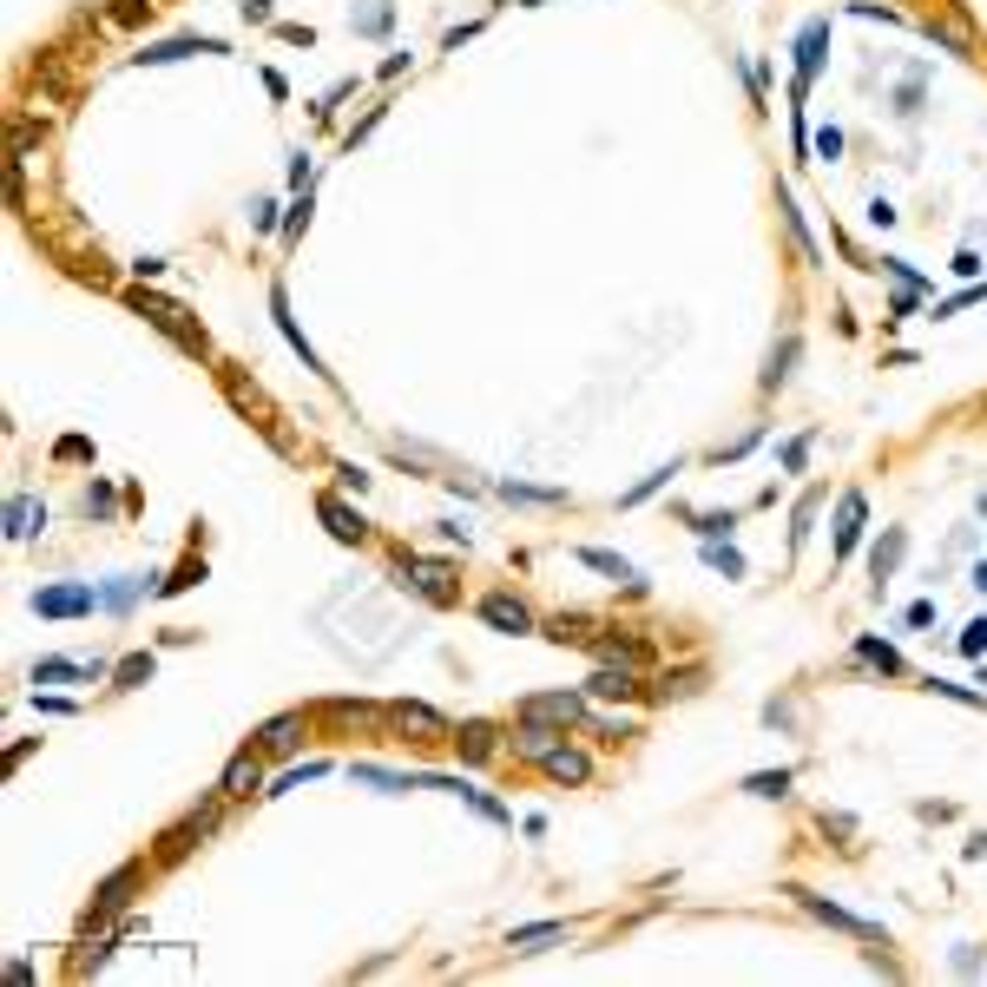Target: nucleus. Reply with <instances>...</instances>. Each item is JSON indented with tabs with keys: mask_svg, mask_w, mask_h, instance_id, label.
Here are the masks:
<instances>
[{
	"mask_svg": "<svg viewBox=\"0 0 987 987\" xmlns=\"http://www.w3.org/2000/svg\"><path fill=\"white\" fill-rule=\"evenodd\" d=\"M132 882H139V869H119V876H112L106 889L93 895V915H99V922H106V915H119V909L132 902Z\"/></svg>",
	"mask_w": 987,
	"mask_h": 987,
	"instance_id": "nucleus-17",
	"label": "nucleus"
},
{
	"mask_svg": "<svg viewBox=\"0 0 987 987\" xmlns=\"http://www.w3.org/2000/svg\"><path fill=\"white\" fill-rule=\"evenodd\" d=\"M928 691H941V698H955V705H987L981 691H968V685H948V678H928Z\"/></svg>",
	"mask_w": 987,
	"mask_h": 987,
	"instance_id": "nucleus-40",
	"label": "nucleus"
},
{
	"mask_svg": "<svg viewBox=\"0 0 987 987\" xmlns=\"http://www.w3.org/2000/svg\"><path fill=\"white\" fill-rule=\"evenodd\" d=\"M297 731H303V718H277V724H264V731H257V751H270V757L297 751Z\"/></svg>",
	"mask_w": 987,
	"mask_h": 987,
	"instance_id": "nucleus-23",
	"label": "nucleus"
},
{
	"mask_svg": "<svg viewBox=\"0 0 987 987\" xmlns=\"http://www.w3.org/2000/svg\"><path fill=\"white\" fill-rule=\"evenodd\" d=\"M112 20H126V27H132V20H152V0H119Z\"/></svg>",
	"mask_w": 987,
	"mask_h": 987,
	"instance_id": "nucleus-44",
	"label": "nucleus"
},
{
	"mask_svg": "<svg viewBox=\"0 0 987 987\" xmlns=\"http://www.w3.org/2000/svg\"><path fill=\"white\" fill-rule=\"evenodd\" d=\"M455 751L468 757V764H487V757H494V724H461V731H455Z\"/></svg>",
	"mask_w": 987,
	"mask_h": 987,
	"instance_id": "nucleus-19",
	"label": "nucleus"
},
{
	"mask_svg": "<svg viewBox=\"0 0 987 987\" xmlns=\"http://www.w3.org/2000/svg\"><path fill=\"white\" fill-rule=\"evenodd\" d=\"M244 20H270V0H244Z\"/></svg>",
	"mask_w": 987,
	"mask_h": 987,
	"instance_id": "nucleus-49",
	"label": "nucleus"
},
{
	"mask_svg": "<svg viewBox=\"0 0 987 987\" xmlns=\"http://www.w3.org/2000/svg\"><path fill=\"white\" fill-rule=\"evenodd\" d=\"M270 316H277V329H283V343L303 356V369H316V376H329L323 369V356H316L310 343H303V329H297V316H290V303H283V290H270Z\"/></svg>",
	"mask_w": 987,
	"mask_h": 987,
	"instance_id": "nucleus-9",
	"label": "nucleus"
},
{
	"mask_svg": "<svg viewBox=\"0 0 987 987\" xmlns=\"http://www.w3.org/2000/svg\"><path fill=\"white\" fill-rule=\"evenodd\" d=\"M566 935H573L566 922H533V928H514V935H507V948H514V955H540L547 941H566Z\"/></svg>",
	"mask_w": 987,
	"mask_h": 987,
	"instance_id": "nucleus-15",
	"label": "nucleus"
},
{
	"mask_svg": "<svg viewBox=\"0 0 987 987\" xmlns=\"http://www.w3.org/2000/svg\"><path fill=\"white\" fill-rule=\"evenodd\" d=\"M968 303H987V283H974V290H961V297L935 303V316H955V310H968Z\"/></svg>",
	"mask_w": 987,
	"mask_h": 987,
	"instance_id": "nucleus-41",
	"label": "nucleus"
},
{
	"mask_svg": "<svg viewBox=\"0 0 987 987\" xmlns=\"http://www.w3.org/2000/svg\"><path fill=\"white\" fill-rule=\"evenodd\" d=\"M691 527L705 533V540H718V533H731V527H737V514H691Z\"/></svg>",
	"mask_w": 987,
	"mask_h": 987,
	"instance_id": "nucleus-38",
	"label": "nucleus"
},
{
	"mask_svg": "<svg viewBox=\"0 0 987 987\" xmlns=\"http://www.w3.org/2000/svg\"><path fill=\"white\" fill-rule=\"evenodd\" d=\"M356 33H389V0H369L356 14Z\"/></svg>",
	"mask_w": 987,
	"mask_h": 987,
	"instance_id": "nucleus-34",
	"label": "nucleus"
},
{
	"mask_svg": "<svg viewBox=\"0 0 987 987\" xmlns=\"http://www.w3.org/2000/svg\"><path fill=\"white\" fill-rule=\"evenodd\" d=\"M540 770H547L553 784H586V770L593 764H586L580 751H566V744H547V751H540Z\"/></svg>",
	"mask_w": 987,
	"mask_h": 987,
	"instance_id": "nucleus-11",
	"label": "nucleus"
},
{
	"mask_svg": "<svg viewBox=\"0 0 987 987\" xmlns=\"http://www.w3.org/2000/svg\"><path fill=\"white\" fill-rule=\"evenodd\" d=\"M145 580H152V573H145ZM145 580H112V586H99V606H106V612H126L139 593H152Z\"/></svg>",
	"mask_w": 987,
	"mask_h": 987,
	"instance_id": "nucleus-25",
	"label": "nucleus"
},
{
	"mask_svg": "<svg viewBox=\"0 0 987 987\" xmlns=\"http://www.w3.org/2000/svg\"><path fill=\"white\" fill-rule=\"evenodd\" d=\"M974 586H981V593H987V560H974Z\"/></svg>",
	"mask_w": 987,
	"mask_h": 987,
	"instance_id": "nucleus-50",
	"label": "nucleus"
},
{
	"mask_svg": "<svg viewBox=\"0 0 987 987\" xmlns=\"http://www.w3.org/2000/svg\"><path fill=\"white\" fill-rule=\"evenodd\" d=\"M856 658L862 665H876L882 678H902V652H895L889 639H856Z\"/></svg>",
	"mask_w": 987,
	"mask_h": 987,
	"instance_id": "nucleus-20",
	"label": "nucleus"
},
{
	"mask_svg": "<svg viewBox=\"0 0 987 987\" xmlns=\"http://www.w3.org/2000/svg\"><path fill=\"white\" fill-rule=\"evenodd\" d=\"M816 507H823V494H803V501H797V527H790V540H797V547L810 540V520H816Z\"/></svg>",
	"mask_w": 987,
	"mask_h": 987,
	"instance_id": "nucleus-36",
	"label": "nucleus"
},
{
	"mask_svg": "<svg viewBox=\"0 0 987 987\" xmlns=\"http://www.w3.org/2000/svg\"><path fill=\"white\" fill-rule=\"evenodd\" d=\"M402 580L415 586L422 599H435V606H455V586H448V566H435V560H408V553H402Z\"/></svg>",
	"mask_w": 987,
	"mask_h": 987,
	"instance_id": "nucleus-6",
	"label": "nucleus"
},
{
	"mask_svg": "<svg viewBox=\"0 0 987 987\" xmlns=\"http://www.w3.org/2000/svg\"><path fill=\"white\" fill-rule=\"evenodd\" d=\"M501 494H507V501H533V507H547V501H566L560 487H520V481H501Z\"/></svg>",
	"mask_w": 987,
	"mask_h": 987,
	"instance_id": "nucleus-32",
	"label": "nucleus"
},
{
	"mask_svg": "<svg viewBox=\"0 0 987 987\" xmlns=\"http://www.w3.org/2000/svg\"><path fill=\"white\" fill-rule=\"evenodd\" d=\"M520 7H533V0H520Z\"/></svg>",
	"mask_w": 987,
	"mask_h": 987,
	"instance_id": "nucleus-51",
	"label": "nucleus"
},
{
	"mask_svg": "<svg viewBox=\"0 0 987 987\" xmlns=\"http://www.w3.org/2000/svg\"><path fill=\"white\" fill-rule=\"evenodd\" d=\"M251 790H257V751H237L224 770V797H251Z\"/></svg>",
	"mask_w": 987,
	"mask_h": 987,
	"instance_id": "nucleus-24",
	"label": "nucleus"
},
{
	"mask_svg": "<svg viewBox=\"0 0 987 987\" xmlns=\"http://www.w3.org/2000/svg\"><path fill=\"white\" fill-rule=\"evenodd\" d=\"M810 441H816V435H797V441H784V468H790V474H797L803 461H810Z\"/></svg>",
	"mask_w": 987,
	"mask_h": 987,
	"instance_id": "nucleus-43",
	"label": "nucleus"
},
{
	"mask_svg": "<svg viewBox=\"0 0 987 987\" xmlns=\"http://www.w3.org/2000/svg\"><path fill=\"white\" fill-rule=\"evenodd\" d=\"M316 514L329 520V533H336V540H362V533H369V520H362L356 507H343L336 494H323V501H316Z\"/></svg>",
	"mask_w": 987,
	"mask_h": 987,
	"instance_id": "nucleus-13",
	"label": "nucleus"
},
{
	"mask_svg": "<svg viewBox=\"0 0 987 987\" xmlns=\"http://www.w3.org/2000/svg\"><path fill=\"white\" fill-rule=\"evenodd\" d=\"M961 652H968V658L987 652V619H968V626H961Z\"/></svg>",
	"mask_w": 987,
	"mask_h": 987,
	"instance_id": "nucleus-39",
	"label": "nucleus"
},
{
	"mask_svg": "<svg viewBox=\"0 0 987 987\" xmlns=\"http://www.w3.org/2000/svg\"><path fill=\"white\" fill-rule=\"evenodd\" d=\"M481 619H487L494 632H533V612L520 606V599H507V593H487V599H481Z\"/></svg>",
	"mask_w": 987,
	"mask_h": 987,
	"instance_id": "nucleus-8",
	"label": "nucleus"
},
{
	"mask_svg": "<svg viewBox=\"0 0 987 987\" xmlns=\"http://www.w3.org/2000/svg\"><path fill=\"white\" fill-rule=\"evenodd\" d=\"M40 527H47V507H40V501H20V494H14V501H7V540H33Z\"/></svg>",
	"mask_w": 987,
	"mask_h": 987,
	"instance_id": "nucleus-16",
	"label": "nucleus"
},
{
	"mask_svg": "<svg viewBox=\"0 0 987 987\" xmlns=\"http://www.w3.org/2000/svg\"><path fill=\"white\" fill-rule=\"evenodd\" d=\"M86 514H112V494H106V487H86Z\"/></svg>",
	"mask_w": 987,
	"mask_h": 987,
	"instance_id": "nucleus-48",
	"label": "nucleus"
},
{
	"mask_svg": "<svg viewBox=\"0 0 987 987\" xmlns=\"http://www.w3.org/2000/svg\"><path fill=\"white\" fill-rule=\"evenodd\" d=\"M823 47H830V20H810V27L797 33V86H790V99H810V86H816V73H823Z\"/></svg>",
	"mask_w": 987,
	"mask_h": 987,
	"instance_id": "nucleus-2",
	"label": "nucleus"
},
{
	"mask_svg": "<svg viewBox=\"0 0 987 987\" xmlns=\"http://www.w3.org/2000/svg\"><path fill=\"white\" fill-rule=\"evenodd\" d=\"M112 678H119V685H145V678H152V652H132V658H119V672H112Z\"/></svg>",
	"mask_w": 987,
	"mask_h": 987,
	"instance_id": "nucleus-31",
	"label": "nucleus"
},
{
	"mask_svg": "<svg viewBox=\"0 0 987 987\" xmlns=\"http://www.w3.org/2000/svg\"><path fill=\"white\" fill-rule=\"evenodd\" d=\"M909 626H915V632L935 626V599H915V606H909Z\"/></svg>",
	"mask_w": 987,
	"mask_h": 987,
	"instance_id": "nucleus-46",
	"label": "nucleus"
},
{
	"mask_svg": "<svg viewBox=\"0 0 987 987\" xmlns=\"http://www.w3.org/2000/svg\"><path fill=\"white\" fill-rule=\"evenodd\" d=\"M580 566H593V573H606V580H626V586H639V573H632V560H619V553H606V547H580Z\"/></svg>",
	"mask_w": 987,
	"mask_h": 987,
	"instance_id": "nucleus-21",
	"label": "nucleus"
},
{
	"mask_svg": "<svg viewBox=\"0 0 987 987\" xmlns=\"http://www.w3.org/2000/svg\"><path fill=\"white\" fill-rule=\"evenodd\" d=\"M303 224H310V191H303V198H297V204H290V218H283V231L297 237V231H303Z\"/></svg>",
	"mask_w": 987,
	"mask_h": 987,
	"instance_id": "nucleus-45",
	"label": "nucleus"
},
{
	"mask_svg": "<svg viewBox=\"0 0 987 987\" xmlns=\"http://www.w3.org/2000/svg\"><path fill=\"white\" fill-rule=\"evenodd\" d=\"M902 547H909V533H902V527H889V533L876 540V553H869V566H876V580H889L895 566H902Z\"/></svg>",
	"mask_w": 987,
	"mask_h": 987,
	"instance_id": "nucleus-22",
	"label": "nucleus"
},
{
	"mask_svg": "<svg viewBox=\"0 0 987 987\" xmlns=\"http://www.w3.org/2000/svg\"><path fill=\"white\" fill-rule=\"evenodd\" d=\"M790 362H797V336H784V349L770 356V369H764V389H777V382L790 376Z\"/></svg>",
	"mask_w": 987,
	"mask_h": 987,
	"instance_id": "nucleus-33",
	"label": "nucleus"
},
{
	"mask_svg": "<svg viewBox=\"0 0 987 987\" xmlns=\"http://www.w3.org/2000/svg\"><path fill=\"white\" fill-rule=\"evenodd\" d=\"M132 310L145 316V323L158 329V336H172L178 349H185V356H211V343H204V329L191 323L185 310H178V303H165V297H152V290H132Z\"/></svg>",
	"mask_w": 987,
	"mask_h": 987,
	"instance_id": "nucleus-1",
	"label": "nucleus"
},
{
	"mask_svg": "<svg viewBox=\"0 0 987 987\" xmlns=\"http://www.w3.org/2000/svg\"><path fill=\"white\" fill-rule=\"evenodd\" d=\"M705 566H718L724 580H744V553H737V547H718V540H705Z\"/></svg>",
	"mask_w": 987,
	"mask_h": 987,
	"instance_id": "nucleus-28",
	"label": "nucleus"
},
{
	"mask_svg": "<svg viewBox=\"0 0 987 987\" xmlns=\"http://www.w3.org/2000/svg\"><path fill=\"white\" fill-rule=\"evenodd\" d=\"M672 474H678V461H672V468H652V474H645L639 487H626V494H619V507H639V501H652V494H658L665 481H672Z\"/></svg>",
	"mask_w": 987,
	"mask_h": 987,
	"instance_id": "nucleus-27",
	"label": "nucleus"
},
{
	"mask_svg": "<svg viewBox=\"0 0 987 987\" xmlns=\"http://www.w3.org/2000/svg\"><path fill=\"white\" fill-rule=\"evenodd\" d=\"M191 53H231L224 40H204V33H178V40H158V47L132 53L139 66H165V60H191Z\"/></svg>",
	"mask_w": 987,
	"mask_h": 987,
	"instance_id": "nucleus-7",
	"label": "nucleus"
},
{
	"mask_svg": "<svg viewBox=\"0 0 987 987\" xmlns=\"http://www.w3.org/2000/svg\"><path fill=\"white\" fill-rule=\"evenodd\" d=\"M389 718L402 724V731H415V737H448V718H441V711H428V705H389Z\"/></svg>",
	"mask_w": 987,
	"mask_h": 987,
	"instance_id": "nucleus-12",
	"label": "nucleus"
},
{
	"mask_svg": "<svg viewBox=\"0 0 987 987\" xmlns=\"http://www.w3.org/2000/svg\"><path fill=\"white\" fill-rule=\"evenodd\" d=\"M99 606V586H40L33 593V612L40 619H86Z\"/></svg>",
	"mask_w": 987,
	"mask_h": 987,
	"instance_id": "nucleus-3",
	"label": "nucleus"
},
{
	"mask_svg": "<svg viewBox=\"0 0 987 987\" xmlns=\"http://www.w3.org/2000/svg\"><path fill=\"white\" fill-rule=\"evenodd\" d=\"M323 770H329V764H323V757H310V764H297V770H283V777H277V790H297V784H303V777H323ZM277 790H270V797H277Z\"/></svg>",
	"mask_w": 987,
	"mask_h": 987,
	"instance_id": "nucleus-37",
	"label": "nucleus"
},
{
	"mask_svg": "<svg viewBox=\"0 0 987 987\" xmlns=\"http://www.w3.org/2000/svg\"><path fill=\"white\" fill-rule=\"evenodd\" d=\"M520 718H533V724H580L586 718V698L580 691H547V698H527V705H520Z\"/></svg>",
	"mask_w": 987,
	"mask_h": 987,
	"instance_id": "nucleus-4",
	"label": "nucleus"
},
{
	"mask_svg": "<svg viewBox=\"0 0 987 987\" xmlns=\"http://www.w3.org/2000/svg\"><path fill=\"white\" fill-rule=\"evenodd\" d=\"M593 698H639L632 665H599V672H593Z\"/></svg>",
	"mask_w": 987,
	"mask_h": 987,
	"instance_id": "nucleus-18",
	"label": "nucleus"
},
{
	"mask_svg": "<svg viewBox=\"0 0 987 987\" xmlns=\"http://www.w3.org/2000/svg\"><path fill=\"white\" fill-rule=\"evenodd\" d=\"M204 830H211V810H204V816H191V823H178V830L165 836V856H185V849H191V836H204Z\"/></svg>",
	"mask_w": 987,
	"mask_h": 987,
	"instance_id": "nucleus-29",
	"label": "nucleus"
},
{
	"mask_svg": "<svg viewBox=\"0 0 987 987\" xmlns=\"http://www.w3.org/2000/svg\"><path fill=\"white\" fill-rule=\"evenodd\" d=\"M803 902V909L816 915V922H830V928H843V935H856V941H882V928L876 922H862V915H849V909H836V902H823V895H810V889H790Z\"/></svg>",
	"mask_w": 987,
	"mask_h": 987,
	"instance_id": "nucleus-5",
	"label": "nucleus"
},
{
	"mask_svg": "<svg viewBox=\"0 0 987 987\" xmlns=\"http://www.w3.org/2000/svg\"><path fill=\"white\" fill-rule=\"evenodd\" d=\"M862 514H869V507H862V494H843V501H836V560H849V553H856Z\"/></svg>",
	"mask_w": 987,
	"mask_h": 987,
	"instance_id": "nucleus-10",
	"label": "nucleus"
},
{
	"mask_svg": "<svg viewBox=\"0 0 987 987\" xmlns=\"http://www.w3.org/2000/svg\"><path fill=\"white\" fill-rule=\"evenodd\" d=\"M816 152H823V158H836V152H843V132H836V126H823V132H816Z\"/></svg>",
	"mask_w": 987,
	"mask_h": 987,
	"instance_id": "nucleus-47",
	"label": "nucleus"
},
{
	"mask_svg": "<svg viewBox=\"0 0 987 987\" xmlns=\"http://www.w3.org/2000/svg\"><path fill=\"white\" fill-rule=\"evenodd\" d=\"M461 803H474V810H481L487 823H507V803H494L487 790H468V784H461Z\"/></svg>",
	"mask_w": 987,
	"mask_h": 987,
	"instance_id": "nucleus-35",
	"label": "nucleus"
},
{
	"mask_svg": "<svg viewBox=\"0 0 987 987\" xmlns=\"http://www.w3.org/2000/svg\"><path fill=\"white\" fill-rule=\"evenodd\" d=\"M204 580V560H185L178 566V580H165V593H185V586H198Z\"/></svg>",
	"mask_w": 987,
	"mask_h": 987,
	"instance_id": "nucleus-42",
	"label": "nucleus"
},
{
	"mask_svg": "<svg viewBox=\"0 0 987 987\" xmlns=\"http://www.w3.org/2000/svg\"><path fill=\"white\" fill-rule=\"evenodd\" d=\"M777 211H784L790 237H797V251H803V257H810V264H816V244H810V231H803V211H797V204H790V191H784V185H777Z\"/></svg>",
	"mask_w": 987,
	"mask_h": 987,
	"instance_id": "nucleus-26",
	"label": "nucleus"
},
{
	"mask_svg": "<svg viewBox=\"0 0 987 987\" xmlns=\"http://www.w3.org/2000/svg\"><path fill=\"white\" fill-rule=\"evenodd\" d=\"M73 678H99V658L79 665V658H40L33 665V685H73Z\"/></svg>",
	"mask_w": 987,
	"mask_h": 987,
	"instance_id": "nucleus-14",
	"label": "nucleus"
},
{
	"mask_svg": "<svg viewBox=\"0 0 987 987\" xmlns=\"http://www.w3.org/2000/svg\"><path fill=\"white\" fill-rule=\"evenodd\" d=\"M744 790H751V797H784L790 770H757V777H744Z\"/></svg>",
	"mask_w": 987,
	"mask_h": 987,
	"instance_id": "nucleus-30",
	"label": "nucleus"
}]
</instances>
